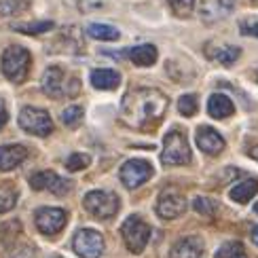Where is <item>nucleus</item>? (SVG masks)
I'll use <instances>...</instances> for the list:
<instances>
[{
  "label": "nucleus",
  "mask_w": 258,
  "mask_h": 258,
  "mask_svg": "<svg viewBox=\"0 0 258 258\" xmlns=\"http://www.w3.org/2000/svg\"><path fill=\"white\" fill-rule=\"evenodd\" d=\"M165 93L150 87H138L129 91L121 102V119L134 129L155 127L167 110Z\"/></svg>",
  "instance_id": "1"
},
{
  "label": "nucleus",
  "mask_w": 258,
  "mask_h": 258,
  "mask_svg": "<svg viewBox=\"0 0 258 258\" xmlns=\"http://www.w3.org/2000/svg\"><path fill=\"white\" fill-rule=\"evenodd\" d=\"M40 89L53 100L72 98L81 91V83L77 77H68L59 66H49L40 79Z\"/></svg>",
  "instance_id": "2"
},
{
  "label": "nucleus",
  "mask_w": 258,
  "mask_h": 258,
  "mask_svg": "<svg viewBox=\"0 0 258 258\" xmlns=\"http://www.w3.org/2000/svg\"><path fill=\"white\" fill-rule=\"evenodd\" d=\"M0 66H3V74L11 83H24L28 79L30 66H32L30 51L19 45L7 47L3 53V59H0Z\"/></svg>",
  "instance_id": "3"
},
{
  "label": "nucleus",
  "mask_w": 258,
  "mask_h": 258,
  "mask_svg": "<svg viewBox=\"0 0 258 258\" xmlns=\"http://www.w3.org/2000/svg\"><path fill=\"white\" fill-rule=\"evenodd\" d=\"M190 146L186 136L180 129H171L163 138V153H161V161L165 165H186L190 163Z\"/></svg>",
  "instance_id": "4"
},
{
  "label": "nucleus",
  "mask_w": 258,
  "mask_h": 258,
  "mask_svg": "<svg viewBox=\"0 0 258 258\" xmlns=\"http://www.w3.org/2000/svg\"><path fill=\"white\" fill-rule=\"evenodd\" d=\"M83 206L93 218L106 220V218H112L119 212V197L110 190H91L85 195Z\"/></svg>",
  "instance_id": "5"
},
{
  "label": "nucleus",
  "mask_w": 258,
  "mask_h": 258,
  "mask_svg": "<svg viewBox=\"0 0 258 258\" xmlns=\"http://www.w3.org/2000/svg\"><path fill=\"white\" fill-rule=\"evenodd\" d=\"M121 235L125 239L127 250L134 254H140L150 239V227L140 216H129L121 227Z\"/></svg>",
  "instance_id": "6"
},
{
  "label": "nucleus",
  "mask_w": 258,
  "mask_h": 258,
  "mask_svg": "<svg viewBox=\"0 0 258 258\" xmlns=\"http://www.w3.org/2000/svg\"><path fill=\"white\" fill-rule=\"evenodd\" d=\"M19 127L32 136L45 138L53 132V121L47 110L34 108V106H26V108H21V112H19Z\"/></svg>",
  "instance_id": "7"
},
{
  "label": "nucleus",
  "mask_w": 258,
  "mask_h": 258,
  "mask_svg": "<svg viewBox=\"0 0 258 258\" xmlns=\"http://www.w3.org/2000/svg\"><path fill=\"white\" fill-rule=\"evenodd\" d=\"M34 222H36V229L47 235V237H53L57 235L68 222V214L66 210L61 208H40L34 214Z\"/></svg>",
  "instance_id": "8"
},
{
  "label": "nucleus",
  "mask_w": 258,
  "mask_h": 258,
  "mask_svg": "<svg viewBox=\"0 0 258 258\" xmlns=\"http://www.w3.org/2000/svg\"><path fill=\"white\" fill-rule=\"evenodd\" d=\"M72 248L81 258H100L104 252V237L93 229H81L74 235Z\"/></svg>",
  "instance_id": "9"
},
{
  "label": "nucleus",
  "mask_w": 258,
  "mask_h": 258,
  "mask_svg": "<svg viewBox=\"0 0 258 258\" xmlns=\"http://www.w3.org/2000/svg\"><path fill=\"white\" fill-rule=\"evenodd\" d=\"M119 176L127 188H138L150 180V176H153V165L144 159H129L123 163Z\"/></svg>",
  "instance_id": "10"
},
{
  "label": "nucleus",
  "mask_w": 258,
  "mask_h": 258,
  "mask_svg": "<svg viewBox=\"0 0 258 258\" xmlns=\"http://www.w3.org/2000/svg\"><path fill=\"white\" fill-rule=\"evenodd\" d=\"M30 186L34 190H49L53 195H66V192L72 188V182L57 176L55 171H36V174L30 176Z\"/></svg>",
  "instance_id": "11"
},
{
  "label": "nucleus",
  "mask_w": 258,
  "mask_h": 258,
  "mask_svg": "<svg viewBox=\"0 0 258 258\" xmlns=\"http://www.w3.org/2000/svg\"><path fill=\"white\" fill-rule=\"evenodd\" d=\"M186 210V199L180 195L178 190H163L161 197L157 201V214L161 218L171 220V218H178L182 216Z\"/></svg>",
  "instance_id": "12"
},
{
  "label": "nucleus",
  "mask_w": 258,
  "mask_h": 258,
  "mask_svg": "<svg viewBox=\"0 0 258 258\" xmlns=\"http://www.w3.org/2000/svg\"><path fill=\"white\" fill-rule=\"evenodd\" d=\"M235 9V0H201L199 3V17L206 24H216V21L229 17Z\"/></svg>",
  "instance_id": "13"
},
{
  "label": "nucleus",
  "mask_w": 258,
  "mask_h": 258,
  "mask_svg": "<svg viewBox=\"0 0 258 258\" xmlns=\"http://www.w3.org/2000/svg\"><path fill=\"white\" fill-rule=\"evenodd\" d=\"M197 146L203 150L206 155H220L224 150V138L216 132V129H212L208 125H203L197 129Z\"/></svg>",
  "instance_id": "14"
},
{
  "label": "nucleus",
  "mask_w": 258,
  "mask_h": 258,
  "mask_svg": "<svg viewBox=\"0 0 258 258\" xmlns=\"http://www.w3.org/2000/svg\"><path fill=\"white\" fill-rule=\"evenodd\" d=\"M28 157V148L21 144H9L0 146V171H9L21 165Z\"/></svg>",
  "instance_id": "15"
},
{
  "label": "nucleus",
  "mask_w": 258,
  "mask_h": 258,
  "mask_svg": "<svg viewBox=\"0 0 258 258\" xmlns=\"http://www.w3.org/2000/svg\"><path fill=\"white\" fill-rule=\"evenodd\" d=\"M203 254V241L197 235L180 239L169 252V258H201Z\"/></svg>",
  "instance_id": "16"
},
{
  "label": "nucleus",
  "mask_w": 258,
  "mask_h": 258,
  "mask_svg": "<svg viewBox=\"0 0 258 258\" xmlns=\"http://www.w3.org/2000/svg\"><path fill=\"white\" fill-rule=\"evenodd\" d=\"M206 53L210 55V59L222 63V66H233V63L239 59L241 49L235 45H208Z\"/></svg>",
  "instance_id": "17"
},
{
  "label": "nucleus",
  "mask_w": 258,
  "mask_h": 258,
  "mask_svg": "<svg viewBox=\"0 0 258 258\" xmlns=\"http://www.w3.org/2000/svg\"><path fill=\"white\" fill-rule=\"evenodd\" d=\"M208 112L212 119H227L235 112V104L224 93H214L208 100Z\"/></svg>",
  "instance_id": "18"
},
{
  "label": "nucleus",
  "mask_w": 258,
  "mask_h": 258,
  "mask_svg": "<svg viewBox=\"0 0 258 258\" xmlns=\"http://www.w3.org/2000/svg\"><path fill=\"white\" fill-rule=\"evenodd\" d=\"M121 83V74L116 70H108V68H98L91 72V85L95 89H102V91H110L116 89Z\"/></svg>",
  "instance_id": "19"
},
{
  "label": "nucleus",
  "mask_w": 258,
  "mask_h": 258,
  "mask_svg": "<svg viewBox=\"0 0 258 258\" xmlns=\"http://www.w3.org/2000/svg\"><path fill=\"white\" fill-rule=\"evenodd\" d=\"M129 59H132L136 66H153V63L157 61L159 57V53H157V47L155 45H140V47H134V49H129Z\"/></svg>",
  "instance_id": "20"
},
{
  "label": "nucleus",
  "mask_w": 258,
  "mask_h": 258,
  "mask_svg": "<svg viewBox=\"0 0 258 258\" xmlns=\"http://www.w3.org/2000/svg\"><path fill=\"white\" fill-rule=\"evenodd\" d=\"M256 192H258V180L250 178V180H243L231 188V199L237 203H248Z\"/></svg>",
  "instance_id": "21"
},
{
  "label": "nucleus",
  "mask_w": 258,
  "mask_h": 258,
  "mask_svg": "<svg viewBox=\"0 0 258 258\" xmlns=\"http://www.w3.org/2000/svg\"><path fill=\"white\" fill-rule=\"evenodd\" d=\"M87 34L95 40H116L119 38V30L108 24H91L87 28Z\"/></svg>",
  "instance_id": "22"
},
{
  "label": "nucleus",
  "mask_w": 258,
  "mask_h": 258,
  "mask_svg": "<svg viewBox=\"0 0 258 258\" xmlns=\"http://www.w3.org/2000/svg\"><path fill=\"white\" fill-rule=\"evenodd\" d=\"M55 28L53 21H30V24H15L13 30L17 32H24V34H32V36H38L42 32H49Z\"/></svg>",
  "instance_id": "23"
},
{
  "label": "nucleus",
  "mask_w": 258,
  "mask_h": 258,
  "mask_svg": "<svg viewBox=\"0 0 258 258\" xmlns=\"http://www.w3.org/2000/svg\"><path fill=\"white\" fill-rule=\"evenodd\" d=\"M32 0H0V15H17L30 7Z\"/></svg>",
  "instance_id": "24"
},
{
  "label": "nucleus",
  "mask_w": 258,
  "mask_h": 258,
  "mask_svg": "<svg viewBox=\"0 0 258 258\" xmlns=\"http://www.w3.org/2000/svg\"><path fill=\"white\" fill-rule=\"evenodd\" d=\"M17 203V190L13 186H0V212L13 210Z\"/></svg>",
  "instance_id": "25"
},
{
  "label": "nucleus",
  "mask_w": 258,
  "mask_h": 258,
  "mask_svg": "<svg viewBox=\"0 0 258 258\" xmlns=\"http://www.w3.org/2000/svg\"><path fill=\"white\" fill-rule=\"evenodd\" d=\"M83 114L85 112H83L81 106H68V108L61 112V121L68 127H79L81 121H83Z\"/></svg>",
  "instance_id": "26"
},
{
  "label": "nucleus",
  "mask_w": 258,
  "mask_h": 258,
  "mask_svg": "<svg viewBox=\"0 0 258 258\" xmlns=\"http://www.w3.org/2000/svg\"><path fill=\"white\" fill-rule=\"evenodd\" d=\"M192 208H195V212H199L201 216H214L218 210V203L214 199H208V197H197L192 201Z\"/></svg>",
  "instance_id": "27"
},
{
  "label": "nucleus",
  "mask_w": 258,
  "mask_h": 258,
  "mask_svg": "<svg viewBox=\"0 0 258 258\" xmlns=\"http://www.w3.org/2000/svg\"><path fill=\"white\" fill-rule=\"evenodd\" d=\"M89 163H91V157L85 155V153H74V155H70L66 159V167L70 171H81V169L87 167Z\"/></svg>",
  "instance_id": "28"
},
{
  "label": "nucleus",
  "mask_w": 258,
  "mask_h": 258,
  "mask_svg": "<svg viewBox=\"0 0 258 258\" xmlns=\"http://www.w3.org/2000/svg\"><path fill=\"white\" fill-rule=\"evenodd\" d=\"M178 110L180 114H184V116H192V114H197V98L195 95H182V98L178 100Z\"/></svg>",
  "instance_id": "29"
},
{
  "label": "nucleus",
  "mask_w": 258,
  "mask_h": 258,
  "mask_svg": "<svg viewBox=\"0 0 258 258\" xmlns=\"http://www.w3.org/2000/svg\"><path fill=\"white\" fill-rule=\"evenodd\" d=\"M167 3L178 17H188L192 13V7H195V0H167Z\"/></svg>",
  "instance_id": "30"
},
{
  "label": "nucleus",
  "mask_w": 258,
  "mask_h": 258,
  "mask_svg": "<svg viewBox=\"0 0 258 258\" xmlns=\"http://www.w3.org/2000/svg\"><path fill=\"white\" fill-rule=\"evenodd\" d=\"M239 254H243V245L239 241H229L216 252V258H235Z\"/></svg>",
  "instance_id": "31"
},
{
  "label": "nucleus",
  "mask_w": 258,
  "mask_h": 258,
  "mask_svg": "<svg viewBox=\"0 0 258 258\" xmlns=\"http://www.w3.org/2000/svg\"><path fill=\"white\" fill-rule=\"evenodd\" d=\"M239 30L243 36H258V21H241Z\"/></svg>",
  "instance_id": "32"
},
{
  "label": "nucleus",
  "mask_w": 258,
  "mask_h": 258,
  "mask_svg": "<svg viewBox=\"0 0 258 258\" xmlns=\"http://www.w3.org/2000/svg\"><path fill=\"white\" fill-rule=\"evenodd\" d=\"M7 121H9V112H7V106H5V102L0 100V129H3L5 125H7Z\"/></svg>",
  "instance_id": "33"
},
{
  "label": "nucleus",
  "mask_w": 258,
  "mask_h": 258,
  "mask_svg": "<svg viewBox=\"0 0 258 258\" xmlns=\"http://www.w3.org/2000/svg\"><path fill=\"white\" fill-rule=\"evenodd\" d=\"M248 155H250L252 159H256V161H258V146H252V148L248 150Z\"/></svg>",
  "instance_id": "34"
},
{
  "label": "nucleus",
  "mask_w": 258,
  "mask_h": 258,
  "mask_svg": "<svg viewBox=\"0 0 258 258\" xmlns=\"http://www.w3.org/2000/svg\"><path fill=\"white\" fill-rule=\"evenodd\" d=\"M252 241H254V243L258 245V227H256V229L252 231Z\"/></svg>",
  "instance_id": "35"
},
{
  "label": "nucleus",
  "mask_w": 258,
  "mask_h": 258,
  "mask_svg": "<svg viewBox=\"0 0 258 258\" xmlns=\"http://www.w3.org/2000/svg\"><path fill=\"white\" fill-rule=\"evenodd\" d=\"M235 258H248V256H245V254H239V256H235Z\"/></svg>",
  "instance_id": "36"
},
{
  "label": "nucleus",
  "mask_w": 258,
  "mask_h": 258,
  "mask_svg": "<svg viewBox=\"0 0 258 258\" xmlns=\"http://www.w3.org/2000/svg\"><path fill=\"white\" fill-rule=\"evenodd\" d=\"M254 210H256V214H258V203H256V206H254Z\"/></svg>",
  "instance_id": "37"
},
{
  "label": "nucleus",
  "mask_w": 258,
  "mask_h": 258,
  "mask_svg": "<svg viewBox=\"0 0 258 258\" xmlns=\"http://www.w3.org/2000/svg\"><path fill=\"white\" fill-rule=\"evenodd\" d=\"M252 3H254V5H256V7H258V0H252Z\"/></svg>",
  "instance_id": "38"
}]
</instances>
